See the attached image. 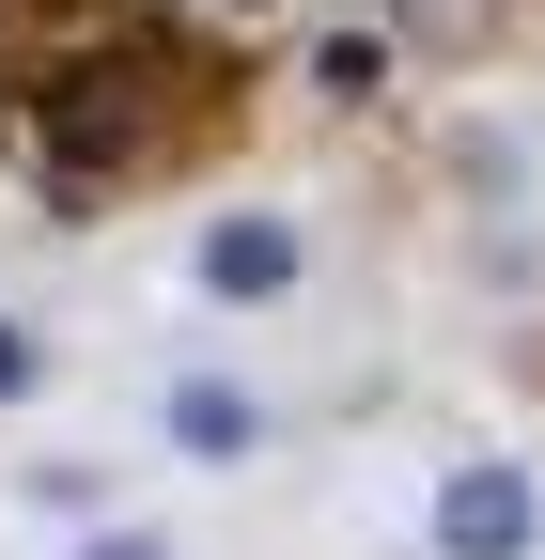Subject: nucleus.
I'll list each match as a JSON object with an SVG mask.
<instances>
[{
    "mask_svg": "<svg viewBox=\"0 0 545 560\" xmlns=\"http://www.w3.org/2000/svg\"><path fill=\"white\" fill-rule=\"evenodd\" d=\"M156 452H172V467H202V482H234V467L281 452V405H265L250 374H219V359H187V374L156 389Z\"/></svg>",
    "mask_w": 545,
    "mask_h": 560,
    "instance_id": "f257e3e1",
    "label": "nucleus"
},
{
    "mask_svg": "<svg viewBox=\"0 0 545 560\" xmlns=\"http://www.w3.org/2000/svg\"><path fill=\"white\" fill-rule=\"evenodd\" d=\"M421 529H437V560H530L545 545V482L514 452H452L437 499H421Z\"/></svg>",
    "mask_w": 545,
    "mask_h": 560,
    "instance_id": "f03ea898",
    "label": "nucleus"
},
{
    "mask_svg": "<svg viewBox=\"0 0 545 560\" xmlns=\"http://www.w3.org/2000/svg\"><path fill=\"white\" fill-rule=\"evenodd\" d=\"M187 280L219 312H281L297 280H312V234H297V202H219V219L187 234Z\"/></svg>",
    "mask_w": 545,
    "mask_h": 560,
    "instance_id": "7ed1b4c3",
    "label": "nucleus"
},
{
    "mask_svg": "<svg viewBox=\"0 0 545 560\" xmlns=\"http://www.w3.org/2000/svg\"><path fill=\"white\" fill-rule=\"evenodd\" d=\"M94 32H109V0H0V47H16V62H62Z\"/></svg>",
    "mask_w": 545,
    "mask_h": 560,
    "instance_id": "20e7f679",
    "label": "nucleus"
},
{
    "mask_svg": "<svg viewBox=\"0 0 545 560\" xmlns=\"http://www.w3.org/2000/svg\"><path fill=\"white\" fill-rule=\"evenodd\" d=\"M32 389H47V327H32V312H0V420H16Z\"/></svg>",
    "mask_w": 545,
    "mask_h": 560,
    "instance_id": "39448f33",
    "label": "nucleus"
},
{
    "mask_svg": "<svg viewBox=\"0 0 545 560\" xmlns=\"http://www.w3.org/2000/svg\"><path fill=\"white\" fill-rule=\"evenodd\" d=\"M312 79H327V94H374V79H390V32H327Z\"/></svg>",
    "mask_w": 545,
    "mask_h": 560,
    "instance_id": "423d86ee",
    "label": "nucleus"
},
{
    "mask_svg": "<svg viewBox=\"0 0 545 560\" xmlns=\"http://www.w3.org/2000/svg\"><path fill=\"white\" fill-rule=\"evenodd\" d=\"M79 560H187L172 529H141V514H109V529H79Z\"/></svg>",
    "mask_w": 545,
    "mask_h": 560,
    "instance_id": "0eeeda50",
    "label": "nucleus"
},
{
    "mask_svg": "<svg viewBox=\"0 0 545 560\" xmlns=\"http://www.w3.org/2000/svg\"><path fill=\"white\" fill-rule=\"evenodd\" d=\"M219 16H265V0H219Z\"/></svg>",
    "mask_w": 545,
    "mask_h": 560,
    "instance_id": "6e6552de",
    "label": "nucleus"
}]
</instances>
